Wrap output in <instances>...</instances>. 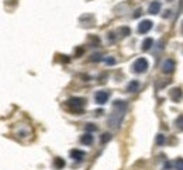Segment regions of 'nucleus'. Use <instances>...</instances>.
<instances>
[{
  "label": "nucleus",
  "instance_id": "obj_18",
  "mask_svg": "<svg viewBox=\"0 0 183 170\" xmlns=\"http://www.w3.org/2000/svg\"><path fill=\"white\" fill-rule=\"evenodd\" d=\"M101 59V58H100V55L99 53H97V55H93V56H92V60H93V62H96V60H100Z\"/></svg>",
  "mask_w": 183,
  "mask_h": 170
},
{
  "label": "nucleus",
  "instance_id": "obj_9",
  "mask_svg": "<svg viewBox=\"0 0 183 170\" xmlns=\"http://www.w3.org/2000/svg\"><path fill=\"white\" fill-rule=\"evenodd\" d=\"M80 144H83V145H92L93 144V137H92V133L86 132L85 135H82V137H80Z\"/></svg>",
  "mask_w": 183,
  "mask_h": 170
},
{
  "label": "nucleus",
  "instance_id": "obj_16",
  "mask_svg": "<svg viewBox=\"0 0 183 170\" xmlns=\"http://www.w3.org/2000/svg\"><path fill=\"white\" fill-rule=\"evenodd\" d=\"M104 62H106L107 65H114V64H116V60H114L113 58H110V59L107 58V59H104Z\"/></svg>",
  "mask_w": 183,
  "mask_h": 170
},
{
  "label": "nucleus",
  "instance_id": "obj_10",
  "mask_svg": "<svg viewBox=\"0 0 183 170\" xmlns=\"http://www.w3.org/2000/svg\"><path fill=\"white\" fill-rule=\"evenodd\" d=\"M138 89H140V83H138L137 80H133V82L128 84V87H127V90L130 91V93H137Z\"/></svg>",
  "mask_w": 183,
  "mask_h": 170
},
{
  "label": "nucleus",
  "instance_id": "obj_4",
  "mask_svg": "<svg viewBox=\"0 0 183 170\" xmlns=\"http://www.w3.org/2000/svg\"><path fill=\"white\" fill-rule=\"evenodd\" d=\"M175 68H176V64H175V60L173 59H165L162 64V72L166 75H170L175 70Z\"/></svg>",
  "mask_w": 183,
  "mask_h": 170
},
{
  "label": "nucleus",
  "instance_id": "obj_11",
  "mask_svg": "<svg viewBox=\"0 0 183 170\" xmlns=\"http://www.w3.org/2000/svg\"><path fill=\"white\" fill-rule=\"evenodd\" d=\"M152 45H153V40H152V38H146V40L142 42V49L148 51L151 47H152Z\"/></svg>",
  "mask_w": 183,
  "mask_h": 170
},
{
  "label": "nucleus",
  "instance_id": "obj_7",
  "mask_svg": "<svg viewBox=\"0 0 183 170\" xmlns=\"http://www.w3.org/2000/svg\"><path fill=\"white\" fill-rule=\"evenodd\" d=\"M159 11H161V2L153 0L152 3L149 4V7H148V13L152 14V16H155V14H158Z\"/></svg>",
  "mask_w": 183,
  "mask_h": 170
},
{
  "label": "nucleus",
  "instance_id": "obj_1",
  "mask_svg": "<svg viewBox=\"0 0 183 170\" xmlns=\"http://www.w3.org/2000/svg\"><path fill=\"white\" fill-rule=\"evenodd\" d=\"M127 110V104L125 101H121V100H116L114 101V106H113V111L110 114L109 117V125L111 128H118V125L121 124V120H123L124 114H125Z\"/></svg>",
  "mask_w": 183,
  "mask_h": 170
},
{
  "label": "nucleus",
  "instance_id": "obj_5",
  "mask_svg": "<svg viewBox=\"0 0 183 170\" xmlns=\"http://www.w3.org/2000/svg\"><path fill=\"white\" fill-rule=\"evenodd\" d=\"M110 97V93L109 91H104V90H100L96 93V96H94V100H96L97 104H100V106H103V104L107 103V100H109Z\"/></svg>",
  "mask_w": 183,
  "mask_h": 170
},
{
  "label": "nucleus",
  "instance_id": "obj_3",
  "mask_svg": "<svg viewBox=\"0 0 183 170\" xmlns=\"http://www.w3.org/2000/svg\"><path fill=\"white\" fill-rule=\"evenodd\" d=\"M148 68H149V64H148V60L145 58H138L133 65V69L135 73H144V72L148 70Z\"/></svg>",
  "mask_w": 183,
  "mask_h": 170
},
{
  "label": "nucleus",
  "instance_id": "obj_15",
  "mask_svg": "<svg viewBox=\"0 0 183 170\" xmlns=\"http://www.w3.org/2000/svg\"><path fill=\"white\" fill-rule=\"evenodd\" d=\"M86 129H87V132H93V131H97V127L96 125H93V124H87Z\"/></svg>",
  "mask_w": 183,
  "mask_h": 170
},
{
  "label": "nucleus",
  "instance_id": "obj_6",
  "mask_svg": "<svg viewBox=\"0 0 183 170\" xmlns=\"http://www.w3.org/2000/svg\"><path fill=\"white\" fill-rule=\"evenodd\" d=\"M152 21L151 20H144L142 23L140 24V25H138V33H141V34H146L148 33V31L151 30V28H152Z\"/></svg>",
  "mask_w": 183,
  "mask_h": 170
},
{
  "label": "nucleus",
  "instance_id": "obj_8",
  "mask_svg": "<svg viewBox=\"0 0 183 170\" xmlns=\"http://www.w3.org/2000/svg\"><path fill=\"white\" fill-rule=\"evenodd\" d=\"M85 156H86V153H85L83 150L75 149V150H72V152H70V157H72L73 160H83Z\"/></svg>",
  "mask_w": 183,
  "mask_h": 170
},
{
  "label": "nucleus",
  "instance_id": "obj_12",
  "mask_svg": "<svg viewBox=\"0 0 183 170\" xmlns=\"http://www.w3.org/2000/svg\"><path fill=\"white\" fill-rule=\"evenodd\" d=\"M54 166L57 167V169H62L65 166V160L61 159V157H57V159L54 160Z\"/></svg>",
  "mask_w": 183,
  "mask_h": 170
},
{
  "label": "nucleus",
  "instance_id": "obj_19",
  "mask_svg": "<svg viewBox=\"0 0 183 170\" xmlns=\"http://www.w3.org/2000/svg\"><path fill=\"white\" fill-rule=\"evenodd\" d=\"M140 14H141V10H140V9H138V10L135 11V14H134V17H135V18H137V17H140Z\"/></svg>",
  "mask_w": 183,
  "mask_h": 170
},
{
  "label": "nucleus",
  "instance_id": "obj_2",
  "mask_svg": "<svg viewBox=\"0 0 183 170\" xmlns=\"http://www.w3.org/2000/svg\"><path fill=\"white\" fill-rule=\"evenodd\" d=\"M85 99H82V97H72V99H69L68 100V107H69L72 111H75V113H82L83 111V107H85Z\"/></svg>",
  "mask_w": 183,
  "mask_h": 170
},
{
  "label": "nucleus",
  "instance_id": "obj_17",
  "mask_svg": "<svg viewBox=\"0 0 183 170\" xmlns=\"http://www.w3.org/2000/svg\"><path fill=\"white\" fill-rule=\"evenodd\" d=\"M175 166H177V170H183V164H182V159H177V164H175Z\"/></svg>",
  "mask_w": 183,
  "mask_h": 170
},
{
  "label": "nucleus",
  "instance_id": "obj_14",
  "mask_svg": "<svg viewBox=\"0 0 183 170\" xmlns=\"http://www.w3.org/2000/svg\"><path fill=\"white\" fill-rule=\"evenodd\" d=\"M110 139H111V135L106 132V133H103V135H101V139H100V141H101V144H106L107 141H110Z\"/></svg>",
  "mask_w": 183,
  "mask_h": 170
},
{
  "label": "nucleus",
  "instance_id": "obj_13",
  "mask_svg": "<svg viewBox=\"0 0 183 170\" xmlns=\"http://www.w3.org/2000/svg\"><path fill=\"white\" fill-rule=\"evenodd\" d=\"M165 141H166V138L163 137L162 133H159V135L157 137V144L158 145H163V144H165Z\"/></svg>",
  "mask_w": 183,
  "mask_h": 170
}]
</instances>
